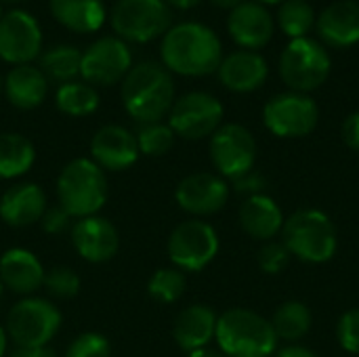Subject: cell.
Returning a JSON list of instances; mask_svg holds the SVG:
<instances>
[{
    "instance_id": "1",
    "label": "cell",
    "mask_w": 359,
    "mask_h": 357,
    "mask_svg": "<svg viewBox=\"0 0 359 357\" xmlns=\"http://www.w3.org/2000/svg\"><path fill=\"white\" fill-rule=\"evenodd\" d=\"M162 65L179 76H208L223 61V44L215 29L198 21L172 25L160 44Z\"/></svg>"
},
{
    "instance_id": "2",
    "label": "cell",
    "mask_w": 359,
    "mask_h": 357,
    "mask_svg": "<svg viewBox=\"0 0 359 357\" xmlns=\"http://www.w3.org/2000/svg\"><path fill=\"white\" fill-rule=\"evenodd\" d=\"M126 114L139 124L162 122L175 103L172 74L156 61H141L130 67L120 86Z\"/></svg>"
},
{
    "instance_id": "3",
    "label": "cell",
    "mask_w": 359,
    "mask_h": 357,
    "mask_svg": "<svg viewBox=\"0 0 359 357\" xmlns=\"http://www.w3.org/2000/svg\"><path fill=\"white\" fill-rule=\"evenodd\" d=\"M215 341L227 357H273L278 351V335L271 320L261 314L236 307L219 316Z\"/></svg>"
},
{
    "instance_id": "4",
    "label": "cell",
    "mask_w": 359,
    "mask_h": 357,
    "mask_svg": "<svg viewBox=\"0 0 359 357\" xmlns=\"http://www.w3.org/2000/svg\"><path fill=\"white\" fill-rule=\"evenodd\" d=\"M109 196L105 170L90 158H76L67 162L57 177L59 206L72 219H84L97 215Z\"/></svg>"
},
{
    "instance_id": "5",
    "label": "cell",
    "mask_w": 359,
    "mask_h": 357,
    "mask_svg": "<svg viewBox=\"0 0 359 357\" xmlns=\"http://www.w3.org/2000/svg\"><path fill=\"white\" fill-rule=\"evenodd\" d=\"M282 242L292 257L313 265L328 263L339 246L330 217L316 208H303L290 215L282 227Z\"/></svg>"
},
{
    "instance_id": "6",
    "label": "cell",
    "mask_w": 359,
    "mask_h": 357,
    "mask_svg": "<svg viewBox=\"0 0 359 357\" xmlns=\"http://www.w3.org/2000/svg\"><path fill=\"white\" fill-rule=\"evenodd\" d=\"M328 48L313 38H294L280 55V76L292 93H311L330 76Z\"/></svg>"
},
{
    "instance_id": "7",
    "label": "cell",
    "mask_w": 359,
    "mask_h": 357,
    "mask_svg": "<svg viewBox=\"0 0 359 357\" xmlns=\"http://www.w3.org/2000/svg\"><path fill=\"white\" fill-rule=\"evenodd\" d=\"M109 23L124 42H151L172 27L166 0H118L109 11Z\"/></svg>"
},
{
    "instance_id": "8",
    "label": "cell",
    "mask_w": 359,
    "mask_h": 357,
    "mask_svg": "<svg viewBox=\"0 0 359 357\" xmlns=\"http://www.w3.org/2000/svg\"><path fill=\"white\" fill-rule=\"evenodd\" d=\"M61 311L46 299L25 297L6 316V335L15 347H48L61 328Z\"/></svg>"
},
{
    "instance_id": "9",
    "label": "cell",
    "mask_w": 359,
    "mask_h": 357,
    "mask_svg": "<svg viewBox=\"0 0 359 357\" xmlns=\"http://www.w3.org/2000/svg\"><path fill=\"white\" fill-rule=\"evenodd\" d=\"M217 252V229L202 219H189L179 223L168 238L170 263L181 271H202L215 261Z\"/></svg>"
},
{
    "instance_id": "10",
    "label": "cell",
    "mask_w": 359,
    "mask_h": 357,
    "mask_svg": "<svg viewBox=\"0 0 359 357\" xmlns=\"http://www.w3.org/2000/svg\"><path fill=\"white\" fill-rule=\"evenodd\" d=\"M320 120L318 103L303 93H280L263 107V122L267 130L282 139L307 137L316 130Z\"/></svg>"
},
{
    "instance_id": "11",
    "label": "cell",
    "mask_w": 359,
    "mask_h": 357,
    "mask_svg": "<svg viewBox=\"0 0 359 357\" xmlns=\"http://www.w3.org/2000/svg\"><path fill=\"white\" fill-rule=\"evenodd\" d=\"M210 160L223 179H240L255 170L257 141L255 135L236 122L221 124L210 137Z\"/></svg>"
},
{
    "instance_id": "12",
    "label": "cell",
    "mask_w": 359,
    "mask_h": 357,
    "mask_svg": "<svg viewBox=\"0 0 359 357\" xmlns=\"http://www.w3.org/2000/svg\"><path fill=\"white\" fill-rule=\"evenodd\" d=\"M223 103L215 95L194 90L175 99L168 114V126L177 137L198 141L212 137V133L223 124Z\"/></svg>"
},
{
    "instance_id": "13",
    "label": "cell",
    "mask_w": 359,
    "mask_h": 357,
    "mask_svg": "<svg viewBox=\"0 0 359 357\" xmlns=\"http://www.w3.org/2000/svg\"><path fill=\"white\" fill-rule=\"evenodd\" d=\"M133 67V53L118 36H103L95 40L84 53L80 76L90 86H111L124 80Z\"/></svg>"
},
{
    "instance_id": "14",
    "label": "cell",
    "mask_w": 359,
    "mask_h": 357,
    "mask_svg": "<svg viewBox=\"0 0 359 357\" xmlns=\"http://www.w3.org/2000/svg\"><path fill=\"white\" fill-rule=\"evenodd\" d=\"M42 32L34 15L21 8L0 17V59L11 65H27L40 55Z\"/></svg>"
},
{
    "instance_id": "15",
    "label": "cell",
    "mask_w": 359,
    "mask_h": 357,
    "mask_svg": "<svg viewBox=\"0 0 359 357\" xmlns=\"http://www.w3.org/2000/svg\"><path fill=\"white\" fill-rule=\"evenodd\" d=\"M175 200L185 213L194 217H208L225 208L229 200V185L221 175L194 173L181 179L175 189Z\"/></svg>"
},
{
    "instance_id": "16",
    "label": "cell",
    "mask_w": 359,
    "mask_h": 357,
    "mask_svg": "<svg viewBox=\"0 0 359 357\" xmlns=\"http://www.w3.org/2000/svg\"><path fill=\"white\" fill-rule=\"evenodd\" d=\"M69 238L76 252L88 263H107L120 248V234L116 225L99 215L76 219L69 229Z\"/></svg>"
},
{
    "instance_id": "17",
    "label": "cell",
    "mask_w": 359,
    "mask_h": 357,
    "mask_svg": "<svg viewBox=\"0 0 359 357\" xmlns=\"http://www.w3.org/2000/svg\"><path fill=\"white\" fill-rule=\"evenodd\" d=\"M139 156L137 137L120 124H105L90 139V160L103 170L122 173L130 168Z\"/></svg>"
},
{
    "instance_id": "18",
    "label": "cell",
    "mask_w": 359,
    "mask_h": 357,
    "mask_svg": "<svg viewBox=\"0 0 359 357\" xmlns=\"http://www.w3.org/2000/svg\"><path fill=\"white\" fill-rule=\"evenodd\" d=\"M227 32L242 50H259L269 44L276 32V21L271 13L259 2H242L229 11Z\"/></svg>"
},
{
    "instance_id": "19",
    "label": "cell",
    "mask_w": 359,
    "mask_h": 357,
    "mask_svg": "<svg viewBox=\"0 0 359 357\" xmlns=\"http://www.w3.org/2000/svg\"><path fill=\"white\" fill-rule=\"evenodd\" d=\"M48 200L38 183H15L0 196V219L8 227H29L40 223Z\"/></svg>"
},
{
    "instance_id": "20",
    "label": "cell",
    "mask_w": 359,
    "mask_h": 357,
    "mask_svg": "<svg viewBox=\"0 0 359 357\" xmlns=\"http://www.w3.org/2000/svg\"><path fill=\"white\" fill-rule=\"evenodd\" d=\"M46 269L27 248H8L0 257V282L15 295L32 297L44 284Z\"/></svg>"
},
{
    "instance_id": "21",
    "label": "cell",
    "mask_w": 359,
    "mask_h": 357,
    "mask_svg": "<svg viewBox=\"0 0 359 357\" xmlns=\"http://www.w3.org/2000/svg\"><path fill=\"white\" fill-rule=\"evenodd\" d=\"M217 72L221 84L231 93H255L269 76L267 61L257 50H236L223 57Z\"/></svg>"
},
{
    "instance_id": "22",
    "label": "cell",
    "mask_w": 359,
    "mask_h": 357,
    "mask_svg": "<svg viewBox=\"0 0 359 357\" xmlns=\"http://www.w3.org/2000/svg\"><path fill=\"white\" fill-rule=\"evenodd\" d=\"M316 29L324 44L349 48L359 42V2L339 0L326 6L316 19Z\"/></svg>"
},
{
    "instance_id": "23",
    "label": "cell",
    "mask_w": 359,
    "mask_h": 357,
    "mask_svg": "<svg viewBox=\"0 0 359 357\" xmlns=\"http://www.w3.org/2000/svg\"><path fill=\"white\" fill-rule=\"evenodd\" d=\"M217 320L219 316L208 305H189L177 316L172 326V339L179 345V349L187 353L204 349L210 345V341H215Z\"/></svg>"
},
{
    "instance_id": "24",
    "label": "cell",
    "mask_w": 359,
    "mask_h": 357,
    "mask_svg": "<svg viewBox=\"0 0 359 357\" xmlns=\"http://www.w3.org/2000/svg\"><path fill=\"white\" fill-rule=\"evenodd\" d=\"M2 90L8 99V103L17 109H36L44 103L48 95V78L42 74L40 67L27 65H15L4 82Z\"/></svg>"
},
{
    "instance_id": "25",
    "label": "cell",
    "mask_w": 359,
    "mask_h": 357,
    "mask_svg": "<svg viewBox=\"0 0 359 357\" xmlns=\"http://www.w3.org/2000/svg\"><path fill=\"white\" fill-rule=\"evenodd\" d=\"M284 213L278 202L265 194L248 196L240 208V225L242 229L261 242L273 240L284 227Z\"/></svg>"
},
{
    "instance_id": "26",
    "label": "cell",
    "mask_w": 359,
    "mask_h": 357,
    "mask_svg": "<svg viewBox=\"0 0 359 357\" xmlns=\"http://www.w3.org/2000/svg\"><path fill=\"white\" fill-rule=\"evenodd\" d=\"M53 17L76 34L97 32L107 17L103 0H48Z\"/></svg>"
},
{
    "instance_id": "27",
    "label": "cell",
    "mask_w": 359,
    "mask_h": 357,
    "mask_svg": "<svg viewBox=\"0 0 359 357\" xmlns=\"http://www.w3.org/2000/svg\"><path fill=\"white\" fill-rule=\"evenodd\" d=\"M36 162L34 143L19 133H0V179L23 177Z\"/></svg>"
},
{
    "instance_id": "28",
    "label": "cell",
    "mask_w": 359,
    "mask_h": 357,
    "mask_svg": "<svg viewBox=\"0 0 359 357\" xmlns=\"http://www.w3.org/2000/svg\"><path fill=\"white\" fill-rule=\"evenodd\" d=\"M271 326H273L278 339L288 341V343H297L309 335V330L313 326V316L305 303L286 301L276 309V314L271 318Z\"/></svg>"
},
{
    "instance_id": "29",
    "label": "cell",
    "mask_w": 359,
    "mask_h": 357,
    "mask_svg": "<svg viewBox=\"0 0 359 357\" xmlns=\"http://www.w3.org/2000/svg\"><path fill=\"white\" fill-rule=\"evenodd\" d=\"M55 103H57L59 112L74 116V118H82V116L95 114L101 99H99V93L95 86L86 84V82L72 80L57 88Z\"/></svg>"
},
{
    "instance_id": "30",
    "label": "cell",
    "mask_w": 359,
    "mask_h": 357,
    "mask_svg": "<svg viewBox=\"0 0 359 357\" xmlns=\"http://www.w3.org/2000/svg\"><path fill=\"white\" fill-rule=\"evenodd\" d=\"M80 63H82V53L67 44H57L40 57L42 74L48 80H55L61 84L72 82L74 78L80 76Z\"/></svg>"
},
{
    "instance_id": "31",
    "label": "cell",
    "mask_w": 359,
    "mask_h": 357,
    "mask_svg": "<svg viewBox=\"0 0 359 357\" xmlns=\"http://www.w3.org/2000/svg\"><path fill=\"white\" fill-rule=\"evenodd\" d=\"M278 25L292 40L307 38V34L316 25L313 6L307 0H284L278 11Z\"/></svg>"
},
{
    "instance_id": "32",
    "label": "cell",
    "mask_w": 359,
    "mask_h": 357,
    "mask_svg": "<svg viewBox=\"0 0 359 357\" xmlns=\"http://www.w3.org/2000/svg\"><path fill=\"white\" fill-rule=\"evenodd\" d=\"M187 288V278L177 267H162L154 271L147 282V292L158 303H177Z\"/></svg>"
},
{
    "instance_id": "33",
    "label": "cell",
    "mask_w": 359,
    "mask_h": 357,
    "mask_svg": "<svg viewBox=\"0 0 359 357\" xmlns=\"http://www.w3.org/2000/svg\"><path fill=\"white\" fill-rule=\"evenodd\" d=\"M137 145L139 151L143 156H164L166 151H170V147L175 145V133L168 124L164 122H151V124H141V128L137 130Z\"/></svg>"
},
{
    "instance_id": "34",
    "label": "cell",
    "mask_w": 359,
    "mask_h": 357,
    "mask_svg": "<svg viewBox=\"0 0 359 357\" xmlns=\"http://www.w3.org/2000/svg\"><path fill=\"white\" fill-rule=\"evenodd\" d=\"M42 288L53 299H72L80 292V276L65 265H57L46 271Z\"/></svg>"
},
{
    "instance_id": "35",
    "label": "cell",
    "mask_w": 359,
    "mask_h": 357,
    "mask_svg": "<svg viewBox=\"0 0 359 357\" xmlns=\"http://www.w3.org/2000/svg\"><path fill=\"white\" fill-rule=\"evenodd\" d=\"M63 357H111V345L99 332H82L67 345Z\"/></svg>"
},
{
    "instance_id": "36",
    "label": "cell",
    "mask_w": 359,
    "mask_h": 357,
    "mask_svg": "<svg viewBox=\"0 0 359 357\" xmlns=\"http://www.w3.org/2000/svg\"><path fill=\"white\" fill-rule=\"evenodd\" d=\"M290 252L288 248L284 246V242H265L259 250V267L269 274V276H276V274H282L288 263H290Z\"/></svg>"
},
{
    "instance_id": "37",
    "label": "cell",
    "mask_w": 359,
    "mask_h": 357,
    "mask_svg": "<svg viewBox=\"0 0 359 357\" xmlns=\"http://www.w3.org/2000/svg\"><path fill=\"white\" fill-rule=\"evenodd\" d=\"M337 339L339 345L351 353V356H359V307L345 311L339 318L337 324Z\"/></svg>"
},
{
    "instance_id": "38",
    "label": "cell",
    "mask_w": 359,
    "mask_h": 357,
    "mask_svg": "<svg viewBox=\"0 0 359 357\" xmlns=\"http://www.w3.org/2000/svg\"><path fill=\"white\" fill-rule=\"evenodd\" d=\"M40 225L44 229V234L48 236H61L67 229H72V217L57 204V206H48L40 219Z\"/></svg>"
},
{
    "instance_id": "39",
    "label": "cell",
    "mask_w": 359,
    "mask_h": 357,
    "mask_svg": "<svg viewBox=\"0 0 359 357\" xmlns=\"http://www.w3.org/2000/svg\"><path fill=\"white\" fill-rule=\"evenodd\" d=\"M341 135H343V141L349 149L359 151V112H353L345 118Z\"/></svg>"
},
{
    "instance_id": "40",
    "label": "cell",
    "mask_w": 359,
    "mask_h": 357,
    "mask_svg": "<svg viewBox=\"0 0 359 357\" xmlns=\"http://www.w3.org/2000/svg\"><path fill=\"white\" fill-rule=\"evenodd\" d=\"M233 187L238 191H246L250 196H257V194H263V187H265V179L261 175H257L255 170H250L248 175L240 177L233 181Z\"/></svg>"
},
{
    "instance_id": "41",
    "label": "cell",
    "mask_w": 359,
    "mask_h": 357,
    "mask_svg": "<svg viewBox=\"0 0 359 357\" xmlns=\"http://www.w3.org/2000/svg\"><path fill=\"white\" fill-rule=\"evenodd\" d=\"M8 357H57L50 347H15Z\"/></svg>"
},
{
    "instance_id": "42",
    "label": "cell",
    "mask_w": 359,
    "mask_h": 357,
    "mask_svg": "<svg viewBox=\"0 0 359 357\" xmlns=\"http://www.w3.org/2000/svg\"><path fill=\"white\" fill-rule=\"evenodd\" d=\"M276 357H320L316 351L303 347V345H288L280 351H276Z\"/></svg>"
},
{
    "instance_id": "43",
    "label": "cell",
    "mask_w": 359,
    "mask_h": 357,
    "mask_svg": "<svg viewBox=\"0 0 359 357\" xmlns=\"http://www.w3.org/2000/svg\"><path fill=\"white\" fill-rule=\"evenodd\" d=\"M187 357H227L223 356L219 349H210V347H204V349H198V351H191Z\"/></svg>"
},
{
    "instance_id": "44",
    "label": "cell",
    "mask_w": 359,
    "mask_h": 357,
    "mask_svg": "<svg viewBox=\"0 0 359 357\" xmlns=\"http://www.w3.org/2000/svg\"><path fill=\"white\" fill-rule=\"evenodd\" d=\"M200 0H166V4L168 6H175V8H191V6H196Z\"/></svg>"
},
{
    "instance_id": "45",
    "label": "cell",
    "mask_w": 359,
    "mask_h": 357,
    "mask_svg": "<svg viewBox=\"0 0 359 357\" xmlns=\"http://www.w3.org/2000/svg\"><path fill=\"white\" fill-rule=\"evenodd\" d=\"M6 347H8V335H6L4 326L0 324V357L6 356Z\"/></svg>"
},
{
    "instance_id": "46",
    "label": "cell",
    "mask_w": 359,
    "mask_h": 357,
    "mask_svg": "<svg viewBox=\"0 0 359 357\" xmlns=\"http://www.w3.org/2000/svg\"><path fill=\"white\" fill-rule=\"evenodd\" d=\"M212 2H215L217 6H221V8H229V11H231V8H236L238 4H242L244 0H212Z\"/></svg>"
},
{
    "instance_id": "47",
    "label": "cell",
    "mask_w": 359,
    "mask_h": 357,
    "mask_svg": "<svg viewBox=\"0 0 359 357\" xmlns=\"http://www.w3.org/2000/svg\"><path fill=\"white\" fill-rule=\"evenodd\" d=\"M255 2H259V4L265 6V4H282L284 0H255Z\"/></svg>"
},
{
    "instance_id": "48",
    "label": "cell",
    "mask_w": 359,
    "mask_h": 357,
    "mask_svg": "<svg viewBox=\"0 0 359 357\" xmlns=\"http://www.w3.org/2000/svg\"><path fill=\"white\" fill-rule=\"evenodd\" d=\"M2 295H4V286H2V282H0V301H2Z\"/></svg>"
},
{
    "instance_id": "49",
    "label": "cell",
    "mask_w": 359,
    "mask_h": 357,
    "mask_svg": "<svg viewBox=\"0 0 359 357\" xmlns=\"http://www.w3.org/2000/svg\"><path fill=\"white\" fill-rule=\"evenodd\" d=\"M0 2H21V0H0Z\"/></svg>"
},
{
    "instance_id": "50",
    "label": "cell",
    "mask_w": 359,
    "mask_h": 357,
    "mask_svg": "<svg viewBox=\"0 0 359 357\" xmlns=\"http://www.w3.org/2000/svg\"><path fill=\"white\" fill-rule=\"evenodd\" d=\"M4 15V11H2V2H0V17Z\"/></svg>"
},
{
    "instance_id": "51",
    "label": "cell",
    "mask_w": 359,
    "mask_h": 357,
    "mask_svg": "<svg viewBox=\"0 0 359 357\" xmlns=\"http://www.w3.org/2000/svg\"><path fill=\"white\" fill-rule=\"evenodd\" d=\"M0 90H2V78H0Z\"/></svg>"
}]
</instances>
